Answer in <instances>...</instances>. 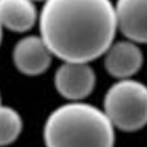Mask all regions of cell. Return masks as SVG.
Masks as SVG:
<instances>
[{
  "instance_id": "6da1fadb",
  "label": "cell",
  "mask_w": 147,
  "mask_h": 147,
  "mask_svg": "<svg viewBox=\"0 0 147 147\" xmlns=\"http://www.w3.org/2000/svg\"><path fill=\"white\" fill-rule=\"evenodd\" d=\"M38 23L40 37L62 62L90 63L98 59L117 31L111 0H47Z\"/></svg>"
},
{
  "instance_id": "7a4b0ae2",
  "label": "cell",
  "mask_w": 147,
  "mask_h": 147,
  "mask_svg": "<svg viewBox=\"0 0 147 147\" xmlns=\"http://www.w3.org/2000/svg\"><path fill=\"white\" fill-rule=\"evenodd\" d=\"M43 140L45 147H114L115 127L93 104L69 102L48 115Z\"/></svg>"
},
{
  "instance_id": "3957f363",
  "label": "cell",
  "mask_w": 147,
  "mask_h": 147,
  "mask_svg": "<svg viewBox=\"0 0 147 147\" xmlns=\"http://www.w3.org/2000/svg\"><path fill=\"white\" fill-rule=\"evenodd\" d=\"M103 111L122 132L142 129L147 125V85L134 79L117 80L104 95Z\"/></svg>"
},
{
  "instance_id": "277c9868",
  "label": "cell",
  "mask_w": 147,
  "mask_h": 147,
  "mask_svg": "<svg viewBox=\"0 0 147 147\" xmlns=\"http://www.w3.org/2000/svg\"><path fill=\"white\" fill-rule=\"evenodd\" d=\"M53 83L57 92L69 102H82L94 91L96 74L86 62H62Z\"/></svg>"
},
{
  "instance_id": "5b68a950",
  "label": "cell",
  "mask_w": 147,
  "mask_h": 147,
  "mask_svg": "<svg viewBox=\"0 0 147 147\" xmlns=\"http://www.w3.org/2000/svg\"><path fill=\"white\" fill-rule=\"evenodd\" d=\"M53 54L40 36H26L13 47L12 62L16 69L27 76L45 73L51 65Z\"/></svg>"
},
{
  "instance_id": "8992f818",
  "label": "cell",
  "mask_w": 147,
  "mask_h": 147,
  "mask_svg": "<svg viewBox=\"0 0 147 147\" xmlns=\"http://www.w3.org/2000/svg\"><path fill=\"white\" fill-rule=\"evenodd\" d=\"M103 57L106 72L116 80L132 79L144 63L140 45L128 39L113 42Z\"/></svg>"
},
{
  "instance_id": "52a82bcc",
  "label": "cell",
  "mask_w": 147,
  "mask_h": 147,
  "mask_svg": "<svg viewBox=\"0 0 147 147\" xmlns=\"http://www.w3.org/2000/svg\"><path fill=\"white\" fill-rule=\"evenodd\" d=\"M117 30L135 43H147V0H117Z\"/></svg>"
},
{
  "instance_id": "ba28073f",
  "label": "cell",
  "mask_w": 147,
  "mask_h": 147,
  "mask_svg": "<svg viewBox=\"0 0 147 147\" xmlns=\"http://www.w3.org/2000/svg\"><path fill=\"white\" fill-rule=\"evenodd\" d=\"M39 20L33 0H0V23L3 29L23 33L31 30Z\"/></svg>"
},
{
  "instance_id": "9c48e42d",
  "label": "cell",
  "mask_w": 147,
  "mask_h": 147,
  "mask_svg": "<svg viewBox=\"0 0 147 147\" xmlns=\"http://www.w3.org/2000/svg\"><path fill=\"white\" fill-rule=\"evenodd\" d=\"M23 129L20 113L9 105L0 107V147L9 146L19 138Z\"/></svg>"
},
{
  "instance_id": "30bf717a",
  "label": "cell",
  "mask_w": 147,
  "mask_h": 147,
  "mask_svg": "<svg viewBox=\"0 0 147 147\" xmlns=\"http://www.w3.org/2000/svg\"><path fill=\"white\" fill-rule=\"evenodd\" d=\"M2 30H3V28L0 23V45H1V41H2Z\"/></svg>"
},
{
  "instance_id": "8fae6325",
  "label": "cell",
  "mask_w": 147,
  "mask_h": 147,
  "mask_svg": "<svg viewBox=\"0 0 147 147\" xmlns=\"http://www.w3.org/2000/svg\"><path fill=\"white\" fill-rule=\"evenodd\" d=\"M33 1H34V2H36V1H43L44 2V1H47V0H33Z\"/></svg>"
},
{
  "instance_id": "7c38bea8",
  "label": "cell",
  "mask_w": 147,
  "mask_h": 147,
  "mask_svg": "<svg viewBox=\"0 0 147 147\" xmlns=\"http://www.w3.org/2000/svg\"><path fill=\"white\" fill-rule=\"evenodd\" d=\"M2 106V104H1V95H0V107Z\"/></svg>"
}]
</instances>
